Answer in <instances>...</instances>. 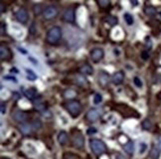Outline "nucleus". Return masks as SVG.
Here are the masks:
<instances>
[{"mask_svg":"<svg viewBox=\"0 0 161 159\" xmlns=\"http://www.w3.org/2000/svg\"><path fill=\"white\" fill-rule=\"evenodd\" d=\"M62 38V29L58 26H54L48 31L47 41L50 44H56Z\"/></svg>","mask_w":161,"mask_h":159,"instance_id":"obj_1","label":"nucleus"},{"mask_svg":"<svg viewBox=\"0 0 161 159\" xmlns=\"http://www.w3.org/2000/svg\"><path fill=\"white\" fill-rule=\"evenodd\" d=\"M91 144V148L95 154H103V153L106 150V144L100 139H91L90 141Z\"/></svg>","mask_w":161,"mask_h":159,"instance_id":"obj_2","label":"nucleus"},{"mask_svg":"<svg viewBox=\"0 0 161 159\" xmlns=\"http://www.w3.org/2000/svg\"><path fill=\"white\" fill-rule=\"evenodd\" d=\"M66 109L73 116H78L82 110V106L79 101H68L66 104Z\"/></svg>","mask_w":161,"mask_h":159,"instance_id":"obj_3","label":"nucleus"},{"mask_svg":"<svg viewBox=\"0 0 161 159\" xmlns=\"http://www.w3.org/2000/svg\"><path fill=\"white\" fill-rule=\"evenodd\" d=\"M57 15H58V9H57V7L53 6V5L48 6L44 11V18L46 20H51L53 18H55Z\"/></svg>","mask_w":161,"mask_h":159,"instance_id":"obj_4","label":"nucleus"},{"mask_svg":"<svg viewBox=\"0 0 161 159\" xmlns=\"http://www.w3.org/2000/svg\"><path fill=\"white\" fill-rule=\"evenodd\" d=\"M101 115V110L100 109H92L87 112L86 118L89 121H95Z\"/></svg>","mask_w":161,"mask_h":159,"instance_id":"obj_5","label":"nucleus"},{"mask_svg":"<svg viewBox=\"0 0 161 159\" xmlns=\"http://www.w3.org/2000/svg\"><path fill=\"white\" fill-rule=\"evenodd\" d=\"M104 56V52L103 49H101V48H95L91 52V58L94 62L95 63H98V62H100L101 59L103 58Z\"/></svg>","mask_w":161,"mask_h":159,"instance_id":"obj_6","label":"nucleus"},{"mask_svg":"<svg viewBox=\"0 0 161 159\" xmlns=\"http://www.w3.org/2000/svg\"><path fill=\"white\" fill-rule=\"evenodd\" d=\"M16 19H17V21L20 22V23H22V24L26 23L27 20H28L27 11L25 9H22V8H21V9H19L16 13Z\"/></svg>","mask_w":161,"mask_h":159,"instance_id":"obj_7","label":"nucleus"},{"mask_svg":"<svg viewBox=\"0 0 161 159\" xmlns=\"http://www.w3.org/2000/svg\"><path fill=\"white\" fill-rule=\"evenodd\" d=\"M123 79H124V74L123 72H117L114 74V76H112V84L115 85V86H118V85H120L121 83L123 82Z\"/></svg>","mask_w":161,"mask_h":159,"instance_id":"obj_8","label":"nucleus"},{"mask_svg":"<svg viewBox=\"0 0 161 159\" xmlns=\"http://www.w3.org/2000/svg\"><path fill=\"white\" fill-rule=\"evenodd\" d=\"M63 19L64 21L68 22V23H72V22H74L75 20V12L73 9H67L65 11L64 15H63Z\"/></svg>","mask_w":161,"mask_h":159,"instance_id":"obj_9","label":"nucleus"},{"mask_svg":"<svg viewBox=\"0 0 161 159\" xmlns=\"http://www.w3.org/2000/svg\"><path fill=\"white\" fill-rule=\"evenodd\" d=\"M12 117L14 118V120L17 121V123H23L25 119H26L27 115H26V113L21 112V110H17V112L13 113Z\"/></svg>","mask_w":161,"mask_h":159,"instance_id":"obj_10","label":"nucleus"},{"mask_svg":"<svg viewBox=\"0 0 161 159\" xmlns=\"http://www.w3.org/2000/svg\"><path fill=\"white\" fill-rule=\"evenodd\" d=\"M109 74H106V72H101L98 76V82H100V85L103 87H106L107 84H109Z\"/></svg>","mask_w":161,"mask_h":159,"instance_id":"obj_11","label":"nucleus"},{"mask_svg":"<svg viewBox=\"0 0 161 159\" xmlns=\"http://www.w3.org/2000/svg\"><path fill=\"white\" fill-rule=\"evenodd\" d=\"M73 143L76 148H82L84 146V137L81 134H77L74 136L73 139Z\"/></svg>","mask_w":161,"mask_h":159,"instance_id":"obj_12","label":"nucleus"},{"mask_svg":"<svg viewBox=\"0 0 161 159\" xmlns=\"http://www.w3.org/2000/svg\"><path fill=\"white\" fill-rule=\"evenodd\" d=\"M0 56H1L2 61H4V60H8L11 56L9 49L6 47H4V46H2L1 49H0Z\"/></svg>","mask_w":161,"mask_h":159,"instance_id":"obj_13","label":"nucleus"},{"mask_svg":"<svg viewBox=\"0 0 161 159\" xmlns=\"http://www.w3.org/2000/svg\"><path fill=\"white\" fill-rule=\"evenodd\" d=\"M80 71L82 74H85V75H92L93 73H94V69H93L92 66H90V65H84V66H82L80 68Z\"/></svg>","mask_w":161,"mask_h":159,"instance_id":"obj_14","label":"nucleus"},{"mask_svg":"<svg viewBox=\"0 0 161 159\" xmlns=\"http://www.w3.org/2000/svg\"><path fill=\"white\" fill-rule=\"evenodd\" d=\"M58 141L61 145H65L68 141V134L66 131H61L58 134Z\"/></svg>","mask_w":161,"mask_h":159,"instance_id":"obj_15","label":"nucleus"},{"mask_svg":"<svg viewBox=\"0 0 161 159\" xmlns=\"http://www.w3.org/2000/svg\"><path fill=\"white\" fill-rule=\"evenodd\" d=\"M24 95H25V96H26L27 98L33 99L36 96V95H37V90L34 89V88H30V89H28V90H25Z\"/></svg>","mask_w":161,"mask_h":159,"instance_id":"obj_16","label":"nucleus"},{"mask_svg":"<svg viewBox=\"0 0 161 159\" xmlns=\"http://www.w3.org/2000/svg\"><path fill=\"white\" fill-rule=\"evenodd\" d=\"M123 148L125 150V152H127L129 155H132L134 152V143L132 142V141H128V142L123 146Z\"/></svg>","mask_w":161,"mask_h":159,"instance_id":"obj_17","label":"nucleus"},{"mask_svg":"<svg viewBox=\"0 0 161 159\" xmlns=\"http://www.w3.org/2000/svg\"><path fill=\"white\" fill-rule=\"evenodd\" d=\"M20 130L22 133H24V134H29L31 132V130H32V125H30V124H28V123H23L20 125Z\"/></svg>","mask_w":161,"mask_h":159,"instance_id":"obj_18","label":"nucleus"},{"mask_svg":"<svg viewBox=\"0 0 161 159\" xmlns=\"http://www.w3.org/2000/svg\"><path fill=\"white\" fill-rule=\"evenodd\" d=\"M76 82H77L78 85H80L82 87L87 86V81L86 80V78H84V77H82V76H78L77 78H76Z\"/></svg>","mask_w":161,"mask_h":159,"instance_id":"obj_19","label":"nucleus"},{"mask_svg":"<svg viewBox=\"0 0 161 159\" xmlns=\"http://www.w3.org/2000/svg\"><path fill=\"white\" fill-rule=\"evenodd\" d=\"M144 12H145L146 15H148V16H154L155 14H156V9H155L154 7L148 6V7L145 8Z\"/></svg>","mask_w":161,"mask_h":159,"instance_id":"obj_20","label":"nucleus"},{"mask_svg":"<svg viewBox=\"0 0 161 159\" xmlns=\"http://www.w3.org/2000/svg\"><path fill=\"white\" fill-rule=\"evenodd\" d=\"M26 72H27V79L29 80V81H35V80L37 79V75H36L33 71L26 69Z\"/></svg>","mask_w":161,"mask_h":159,"instance_id":"obj_21","label":"nucleus"},{"mask_svg":"<svg viewBox=\"0 0 161 159\" xmlns=\"http://www.w3.org/2000/svg\"><path fill=\"white\" fill-rule=\"evenodd\" d=\"M123 18H124V20H125L126 23H127V25H132V24H133L134 19H133V17H132V15H130V14H128V13L124 14Z\"/></svg>","mask_w":161,"mask_h":159,"instance_id":"obj_22","label":"nucleus"},{"mask_svg":"<svg viewBox=\"0 0 161 159\" xmlns=\"http://www.w3.org/2000/svg\"><path fill=\"white\" fill-rule=\"evenodd\" d=\"M150 157L152 159H158V157H159V151H158V149L155 146L152 147L150 151Z\"/></svg>","mask_w":161,"mask_h":159,"instance_id":"obj_23","label":"nucleus"},{"mask_svg":"<svg viewBox=\"0 0 161 159\" xmlns=\"http://www.w3.org/2000/svg\"><path fill=\"white\" fill-rule=\"evenodd\" d=\"M106 21L111 25H112V26H114V25L117 24L118 19H117V17H115V16H109L106 18Z\"/></svg>","mask_w":161,"mask_h":159,"instance_id":"obj_24","label":"nucleus"},{"mask_svg":"<svg viewBox=\"0 0 161 159\" xmlns=\"http://www.w3.org/2000/svg\"><path fill=\"white\" fill-rule=\"evenodd\" d=\"M31 125H32V127L34 129H40L42 127V123H41L40 119H34Z\"/></svg>","mask_w":161,"mask_h":159,"instance_id":"obj_25","label":"nucleus"},{"mask_svg":"<svg viewBox=\"0 0 161 159\" xmlns=\"http://www.w3.org/2000/svg\"><path fill=\"white\" fill-rule=\"evenodd\" d=\"M142 127H143V129H145V130H150L151 127H152V124L150 123V120H148V119L143 120L142 121Z\"/></svg>","mask_w":161,"mask_h":159,"instance_id":"obj_26","label":"nucleus"},{"mask_svg":"<svg viewBox=\"0 0 161 159\" xmlns=\"http://www.w3.org/2000/svg\"><path fill=\"white\" fill-rule=\"evenodd\" d=\"M101 101H103V96H101V93H97V95L94 96V103H95V104H101Z\"/></svg>","mask_w":161,"mask_h":159,"instance_id":"obj_27","label":"nucleus"},{"mask_svg":"<svg viewBox=\"0 0 161 159\" xmlns=\"http://www.w3.org/2000/svg\"><path fill=\"white\" fill-rule=\"evenodd\" d=\"M42 5L41 4H37V5H35L34 6V9H33V11H34V14L35 15H39L41 12H42Z\"/></svg>","mask_w":161,"mask_h":159,"instance_id":"obj_28","label":"nucleus"},{"mask_svg":"<svg viewBox=\"0 0 161 159\" xmlns=\"http://www.w3.org/2000/svg\"><path fill=\"white\" fill-rule=\"evenodd\" d=\"M146 148H147V145H146L144 142H141L139 144V154H142V153H144Z\"/></svg>","mask_w":161,"mask_h":159,"instance_id":"obj_29","label":"nucleus"},{"mask_svg":"<svg viewBox=\"0 0 161 159\" xmlns=\"http://www.w3.org/2000/svg\"><path fill=\"white\" fill-rule=\"evenodd\" d=\"M65 96H66V98H74V96H76V93L74 92V90H66V92H65Z\"/></svg>","mask_w":161,"mask_h":159,"instance_id":"obj_30","label":"nucleus"},{"mask_svg":"<svg viewBox=\"0 0 161 159\" xmlns=\"http://www.w3.org/2000/svg\"><path fill=\"white\" fill-rule=\"evenodd\" d=\"M133 83H134V85L137 88H141V87H142V82H141V80L139 78H137V77H135V78L133 79Z\"/></svg>","mask_w":161,"mask_h":159,"instance_id":"obj_31","label":"nucleus"},{"mask_svg":"<svg viewBox=\"0 0 161 159\" xmlns=\"http://www.w3.org/2000/svg\"><path fill=\"white\" fill-rule=\"evenodd\" d=\"M4 80H6V81H9V82H13V83H17V79L16 78H14V77H12V76H5L4 78H3Z\"/></svg>","mask_w":161,"mask_h":159,"instance_id":"obj_32","label":"nucleus"},{"mask_svg":"<svg viewBox=\"0 0 161 159\" xmlns=\"http://www.w3.org/2000/svg\"><path fill=\"white\" fill-rule=\"evenodd\" d=\"M98 4H100L101 6L104 7V6H107V5L109 4V1H107V0H101V1L98 2Z\"/></svg>","mask_w":161,"mask_h":159,"instance_id":"obj_33","label":"nucleus"},{"mask_svg":"<svg viewBox=\"0 0 161 159\" xmlns=\"http://www.w3.org/2000/svg\"><path fill=\"white\" fill-rule=\"evenodd\" d=\"M42 115H43L45 117H50V116H51V112L48 109H45V110L42 112Z\"/></svg>","mask_w":161,"mask_h":159,"instance_id":"obj_34","label":"nucleus"},{"mask_svg":"<svg viewBox=\"0 0 161 159\" xmlns=\"http://www.w3.org/2000/svg\"><path fill=\"white\" fill-rule=\"evenodd\" d=\"M141 57H142L143 60H147V59L149 58V55H148L147 52H145V51H144V52L141 53Z\"/></svg>","mask_w":161,"mask_h":159,"instance_id":"obj_35","label":"nucleus"},{"mask_svg":"<svg viewBox=\"0 0 161 159\" xmlns=\"http://www.w3.org/2000/svg\"><path fill=\"white\" fill-rule=\"evenodd\" d=\"M95 132H97V129H95V127H91V128L87 130V133H89V134H92V133H95Z\"/></svg>","mask_w":161,"mask_h":159,"instance_id":"obj_36","label":"nucleus"},{"mask_svg":"<svg viewBox=\"0 0 161 159\" xmlns=\"http://www.w3.org/2000/svg\"><path fill=\"white\" fill-rule=\"evenodd\" d=\"M5 112H6V106H4V104H1V113L5 115Z\"/></svg>","mask_w":161,"mask_h":159,"instance_id":"obj_37","label":"nucleus"},{"mask_svg":"<svg viewBox=\"0 0 161 159\" xmlns=\"http://www.w3.org/2000/svg\"><path fill=\"white\" fill-rule=\"evenodd\" d=\"M115 159H126L122 154H120V153H117V155H115Z\"/></svg>","mask_w":161,"mask_h":159,"instance_id":"obj_38","label":"nucleus"},{"mask_svg":"<svg viewBox=\"0 0 161 159\" xmlns=\"http://www.w3.org/2000/svg\"><path fill=\"white\" fill-rule=\"evenodd\" d=\"M4 26H5V24L4 23H1V35L3 36L4 35Z\"/></svg>","mask_w":161,"mask_h":159,"instance_id":"obj_39","label":"nucleus"},{"mask_svg":"<svg viewBox=\"0 0 161 159\" xmlns=\"http://www.w3.org/2000/svg\"><path fill=\"white\" fill-rule=\"evenodd\" d=\"M14 96H14V98H15L16 99H18L19 98H20V96H19V95H18V93H14Z\"/></svg>","mask_w":161,"mask_h":159,"instance_id":"obj_40","label":"nucleus"},{"mask_svg":"<svg viewBox=\"0 0 161 159\" xmlns=\"http://www.w3.org/2000/svg\"><path fill=\"white\" fill-rule=\"evenodd\" d=\"M158 144H159V147H160V150H161V137L158 139Z\"/></svg>","mask_w":161,"mask_h":159,"instance_id":"obj_41","label":"nucleus"},{"mask_svg":"<svg viewBox=\"0 0 161 159\" xmlns=\"http://www.w3.org/2000/svg\"><path fill=\"white\" fill-rule=\"evenodd\" d=\"M1 12H4V5L1 3Z\"/></svg>","mask_w":161,"mask_h":159,"instance_id":"obj_42","label":"nucleus"},{"mask_svg":"<svg viewBox=\"0 0 161 159\" xmlns=\"http://www.w3.org/2000/svg\"><path fill=\"white\" fill-rule=\"evenodd\" d=\"M157 98H159V99H161V92L157 93Z\"/></svg>","mask_w":161,"mask_h":159,"instance_id":"obj_43","label":"nucleus"}]
</instances>
